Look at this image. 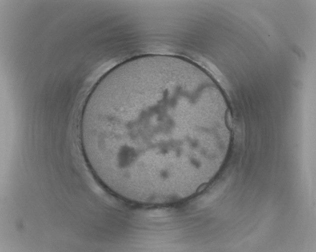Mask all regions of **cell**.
<instances>
[{
  "mask_svg": "<svg viewBox=\"0 0 316 252\" xmlns=\"http://www.w3.org/2000/svg\"><path fill=\"white\" fill-rule=\"evenodd\" d=\"M184 111L162 102L110 108L80 124L96 175L122 186L155 188L179 178L188 166L178 130Z\"/></svg>",
  "mask_w": 316,
  "mask_h": 252,
  "instance_id": "cell-1",
  "label": "cell"
}]
</instances>
